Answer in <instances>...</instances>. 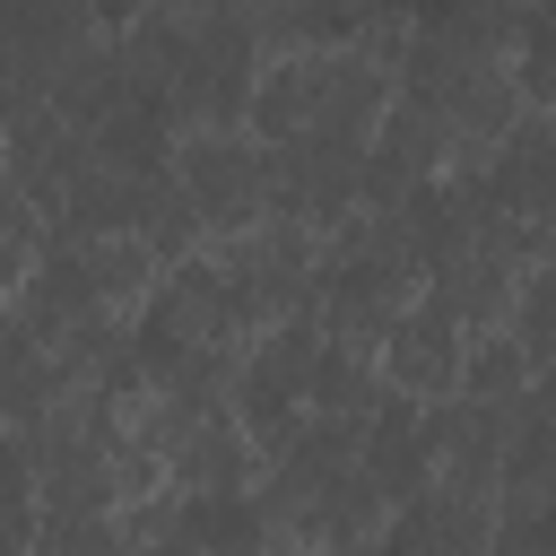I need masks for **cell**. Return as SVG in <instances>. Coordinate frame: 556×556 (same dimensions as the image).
Listing matches in <instances>:
<instances>
[{
  "instance_id": "obj_1",
  "label": "cell",
  "mask_w": 556,
  "mask_h": 556,
  "mask_svg": "<svg viewBox=\"0 0 556 556\" xmlns=\"http://www.w3.org/2000/svg\"><path fill=\"white\" fill-rule=\"evenodd\" d=\"M165 182L191 208V226L217 235V243L278 217V156L252 130H182L174 156H165Z\"/></svg>"
},
{
  "instance_id": "obj_2",
  "label": "cell",
  "mask_w": 556,
  "mask_h": 556,
  "mask_svg": "<svg viewBox=\"0 0 556 556\" xmlns=\"http://www.w3.org/2000/svg\"><path fill=\"white\" fill-rule=\"evenodd\" d=\"M469 339H478V330H460L434 295H417V304L391 321V339L374 348V382H382L391 400H408V408H452V400H460Z\"/></svg>"
},
{
  "instance_id": "obj_3",
  "label": "cell",
  "mask_w": 556,
  "mask_h": 556,
  "mask_svg": "<svg viewBox=\"0 0 556 556\" xmlns=\"http://www.w3.org/2000/svg\"><path fill=\"white\" fill-rule=\"evenodd\" d=\"M521 356H530V374H547L556 365V261H539V269H521L513 278V304H504V321H495Z\"/></svg>"
},
{
  "instance_id": "obj_4",
  "label": "cell",
  "mask_w": 556,
  "mask_h": 556,
  "mask_svg": "<svg viewBox=\"0 0 556 556\" xmlns=\"http://www.w3.org/2000/svg\"><path fill=\"white\" fill-rule=\"evenodd\" d=\"M521 391H530V356H521L504 330H478V339H469V365H460V400L504 408V400H521Z\"/></svg>"
},
{
  "instance_id": "obj_5",
  "label": "cell",
  "mask_w": 556,
  "mask_h": 556,
  "mask_svg": "<svg viewBox=\"0 0 556 556\" xmlns=\"http://www.w3.org/2000/svg\"><path fill=\"white\" fill-rule=\"evenodd\" d=\"M35 261H43V208L0 174V304L35 278Z\"/></svg>"
}]
</instances>
